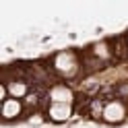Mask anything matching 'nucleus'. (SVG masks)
Here are the masks:
<instances>
[{"label": "nucleus", "instance_id": "2", "mask_svg": "<svg viewBox=\"0 0 128 128\" xmlns=\"http://www.w3.org/2000/svg\"><path fill=\"white\" fill-rule=\"evenodd\" d=\"M126 118H128V106L124 103V99H110L106 103L101 116L106 124H122Z\"/></svg>", "mask_w": 128, "mask_h": 128}, {"label": "nucleus", "instance_id": "3", "mask_svg": "<svg viewBox=\"0 0 128 128\" xmlns=\"http://www.w3.org/2000/svg\"><path fill=\"white\" fill-rule=\"evenodd\" d=\"M72 112H74L72 103H50L46 114H48V118H50L52 122L62 124V122H68V120L72 118Z\"/></svg>", "mask_w": 128, "mask_h": 128}, {"label": "nucleus", "instance_id": "6", "mask_svg": "<svg viewBox=\"0 0 128 128\" xmlns=\"http://www.w3.org/2000/svg\"><path fill=\"white\" fill-rule=\"evenodd\" d=\"M6 85V91H8V97H14V99H25L29 95V85L21 78H12V81H4Z\"/></svg>", "mask_w": 128, "mask_h": 128}, {"label": "nucleus", "instance_id": "4", "mask_svg": "<svg viewBox=\"0 0 128 128\" xmlns=\"http://www.w3.org/2000/svg\"><path fill=\"white\" fill-rule=\"evenodd\" d=\"M48 97H50V103H72L74 101V91L64 83H56V85L50 87Z\"/></svg>", "mask_w": 128, "mask_h": 128}, {"label": "nucleus", "instance_id": "5", "mask_svg": "<svg viewBox=\"0 0 128 128\" xmlns=\"http://www.w3.org/2000/svg\"><path fill=\"white\" fill-rule=\"evenodd\" d=\"M23 108H25V103H23L21 99L8 97L6 101H2V120H4V122H10V120L21 118Z\"/></svg>", "mask_w": 128, "mask_h": 128}, {"label": "nucleus", "instance_id": "7", "mask_svg": "<svg viewBox=\"0 0 128 128\" xmlns=\"http://www.w3.org/2000/svg\"><path fill=\"white\" fill-rule=\"evenodd\" d=\"M112 54H114V52H112V48H110L108 42H99V44H95V46L91 48V56H93L95 60H99V62L110 60Z\"/></svg>", "mask_w": 128, "mask_h": 128}, {"label": "nucleus", "instance_id": "1", "mask_svg": "<svg viewBox=\"0 0 128 128\" xmlns=\"http://www.w3.org/2000/svg\"><path fill=\"white\" fill-rule=\"evenodd\" d=\"M52 68L62 78H74L78 74V70H81V60H78V56L72 50H64L54 56Z\"/></svg>", "mask_w": 128, "mask_h": 128}]
</instances>
